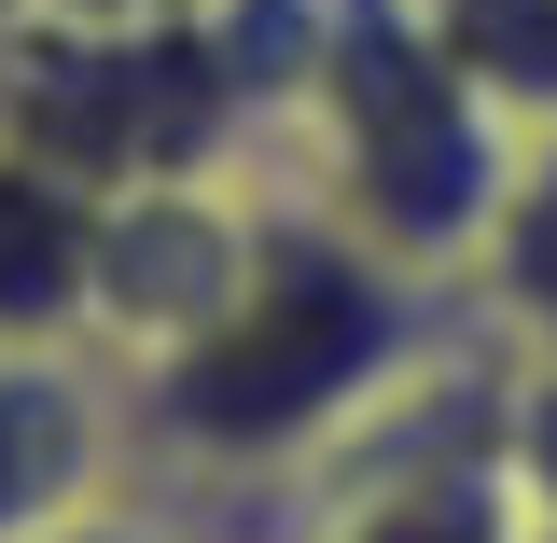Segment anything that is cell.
<instances>
[{
  "label": "cell",
  "instance_id": "obj_1",
  "mask_svg": "<svg viewBox=\"0 0 557 543\" xmlns=\"http://www.w3.org/2000/svg\"><path fill=\"white\" fill-rule=\"evenodd\" d=\"M460 335H474L460 279H418L405 251H376L362 223H335L321 196H293L265 168L237 279L168 348L126 362V460L153 488L265 516L278 488H307L376 405H405Z\"/></svg>",
  "mask_w": 557,
  "mask_h": 543
},
{
  "label": "cell",
  "instance_id": "obj_2",
  "mask_svg": "<svg viewBox=\"0 0 557 543\" xmlns=\"http://www.w3.org/2000/svg\"><path fill=\"white\" fill-rule=\"evenodd\" d=\"M530 126L474 84L432 0H265V168L418 279H474Z\"/></svg>",
  "mask_w": 557,
  "mask_h": 543
},
{
  "label": "cell",
  "instance_id": "obj_3",
  "mask_svg": "<svg viewBox=\"0 0 557 543\" xmlns=\"http://www.w3.org/2000/svg\"><path fill=\"white\" fill-rule=\"evenodd\" d=\"M265 543H530L502 488V335L474 321L405 405H376L307 488H278Z\"/></svg>",
  "mask_w": 557,
  "mask_h": 543
},
{
  "label": "cell",
  "instance_id": "obj_4",
  "mask_svg": "<svg viewBox=\"0 0 557 543\" xmlns=\"http://www.w3.org/2000/svg\"><path fill=\"white\" fill-rule=\"evenodd\" d=\"M98 251L112 196L0 126V348H98Z\"/></svg>",
  "mask_w": 557,
  "mask_h": 543
},
{
  "label": "cell",
  "instance_id": "obj_5",
  "mask_svg": "<svg viewBox=\"0 0 557 543\" xmlns=\"http://www.w3.org/2000/svg\"><path fill=\"white\" fill-rule=\"evenodd\" d=\"M460 307H474L502 348L557 362V126L516 153V182H502V223H487V251H474V279H460Z\"/></svg>",
  "mask_w": 557,
  "mask_h": 543
},
{
  "label": "cell",
  "instance_id": "obj_6",
  "mask_svg": "<svg viewBox=\"0 0 557 543\" xmlns=\"http://www.w3.org/2000/svg\"><path fill=\"white\" fill-rule=\"evenodd\" d=\"M42 543H265V516H251V502H196V488L126 474V488H98L84 516H57Z\"/></svg>",
  "mask_w": 557,
  "mask_h": 543
},
{
  "label": "cell",
  "instance_id": "obj_7",
  "mask_svg": "<svg viewBox=\"0 0 557 543\" xmlns=\"http://www.w3.org/2000/svg\"><path fill=\"white\" fill-rule=\"evenodd\" d=\"M502 488L530 530H557V362L530 348H502Z\"/></svg>",
  "mask_w": 557,
  "mask_h": 543
}]
</instances>
